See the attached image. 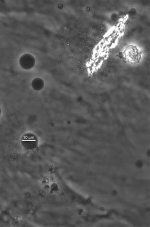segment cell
Listing matches in <instances>:
<instances>
[{"label": "cell", "instance_id": "obj_1", "mask_svg": "<svg viewBox=\"0 0 150 227\" xmlns=\"http://www.w3.org/2000/svg\"><path fill=\"white\" fill-rule=\"evenodd\" d=\"M19 63L24 70H30L36 64V59L33 55L30 54H25L20 58Z\"/></svg>", "mask_w": 150, "mask_h": 227}, {"label": "cell", "instance_id": "obj_2", "mask_svg": "<svg viewBox=\"0 0 150 227\" xmlns=\"http://www.w3.org/2000/svg\"><path fill=\"white\" fill-rule=\"evenodd\" d=\"M32 86L35 90H41L44 86V82L41 78H36L33 80Z\"/></svg>", "mask_w": 150, "mask_h": 227}]
</instances>
